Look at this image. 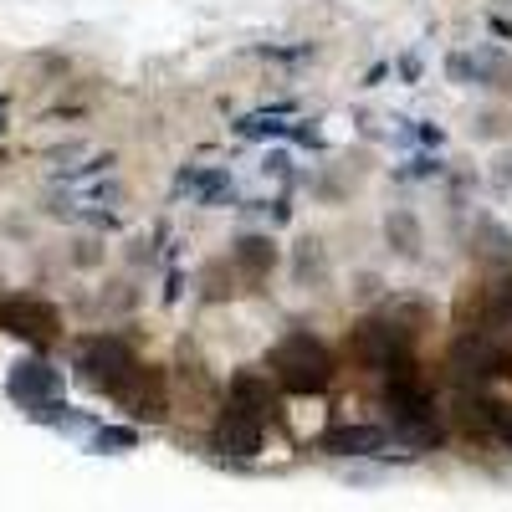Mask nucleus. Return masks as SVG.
Returning <instances> with one entry per match:
<instances>
[{
    "instance_id": "5701e85b",
    "label": "nucleus",
    "mask_w": 512,
    "mask_h": 512,
    "mask_svg": "<svg viewBox=\"0 0 512 512\" xmlns=\"http://www.w3.org/2000/svg\"><path fill=\"white\" fill-rule=\"evenodd\" d=\"M502 6H507V11H512V0H502Z\"/></svg>"
},
{
    "instance_id": "9b49d317",
    "label": "nucleus",
    "mask_w": 512,
    "mask_h": 512,
    "mask_svg": "<svg viewBox=\"0 0 512 512\" xmlns=\"http://www.w3.org/2000/svg\"><path fill=\"white\" fill-rule=\"evenodd\" d=\"M384 446H390V431H379V425H333L323 436L328 456H379Z\"/></svg>"
},
{
    "instance_id": "4468645a",
    "label": "nucleus",
    "mask_w": 512,
    "mask_h": 512,
    "mask_svg": "<svg viewBox=\"0 0 512 512\" xmlns=\"http://www.w3.org/2000/svg\"><path fill=\"white\" fill-rule=\"evenodd\" d=\"M472 262H482V267H512V231L502 221H477L472 226Z\"/></svg>"
},
{
    "instance_id": "20e7f679",
    "label": "nucleus",
    "mask_w": 512,
    "mask_h": 512,
    "mask_svg": "<svg viewBox=\"0 0 512 512\" xmlns=\"http://www.w3.org/2000/svg\"><path fill=\"white\" fill-rule=\"evenodd\" d=\"M134 369H139L134 349H128L123 338H113V333H98V338H88V344L77 349V379L93 384V390H103V395H113Z\"/></svg>"
},
{
    "instance_id": "423d86ee",
    "label": "nucleus",
    "mask_w": 512,
    "mask_h": 512,
    "mask_svg": "<svg viewBox=\"0 0 512 512\" xmlns=\"http://www.w3.org/2000/svg\"><path fill=\"white\" fill-rule=\"evenodd\" d=\"M113 400L134 415V420H164V415H169V374L154 369V364H139V369L113 390Z\"/></svg>"
},
{
    "instance_id": "1a4fd4ad",
    "label": "nucleus",
    "mask_w": 512,
    "mask_h": 512,
    "mask_svg": "<svg viewBox=\"0 0 512 512\" xmlns=\"http://www.w3.org/2000/svg\"><path fill=\"white\" fill-rule=\"evenodd\" d=\"M210 446H216L221 456H256L267 446V425L241 405H226L216 415V425H210Z\"/></svg>"
},
{
    "instance_id": "7ed1b4c3",
    "label": "nucleus",
    "mask_w": 512,
    "mask_h": 512,
    "mask_svg": "<svg viewBox=\"0 0 512 512\" xmlns=\"http://www.w3.org/2000/svg\"><path fill=\"white\" fill-rule=\"evenodd\" d=\"M349 349L359 364L379 369L384 379L395 374H415V354H410V333H400L390 318H364L354 333H349Z\"/></svg>"
},
{
    "instance_id": "0eeeda50",
    "label": "nucleus",
    "mask_w": 512,
    "mask_h": 512,
    "mask_svg": "<svg viewBox=\"0 0 512 512\" xmlns=\"http://www.w3.org/2000/svg\"><path fill=\"white\" fill-rule=\"evenodd\" d=\"M0 328L26 338V344H52L62 333V313L41 297H0Z\"/></svg>"
},
{
    "instance_id": "6e6552de",
    "label": "nucleus",
    "mask_w": 512,
    "mask_h": 512,
    "mask_svg": "<svg viewBox=\"0 0 512 512\" xmlns=\"http://www.w3.org/2000/svg\"><path fill=\"white\" fill-rule=\"evenodd\" d=\"M384 410L395 415V431H420V425H436V400L420 384V374H395L384 379Z\"/></svg>"
},
{
    "instance_id": "4be33fe9",
    "label": "nucleus",
    "mask_w": 512,
    "mask_h": 512,
    "mask_svg": "<svg viewBox=\"0 0 512 512\" xmlns=\"http://www.w3.org/2000/svg\"><path fill=\"white\" fill-rule=\"evenodd\" d=\"M497 441L512 451V405H507V410H502V420H497Z\"/></svg>"
},
{
    "instance_id": "a211bd4d",
    "label": "nucleus",
    "mask_w": 512,
    "mask_h": 512,
    "mask_svg": "<svg viewBox=\"0 0 512 512\" xmlns=\"http://www.w3.org/2000/svg\"><path fill=\"white\" fill-rule=\"evenodd\" d=\"M477 308L487 313V328H512V272L497 277V282L482 292V303H477Z\"/></svg>"
},
{
    "instance_id": "6ab92c4d",
    "label": "nucleus",
    "mask_w": 512,
    "mask_h": 512,
    "mask_svg": "<svg viewBox=\"0 0 512 512\" xmlns=\"http://www.w3.org/2000/svg\"><path fill=\"white\" fill-rule=\"evenodd\" d=\"M139 446V431L134 425H103V431H93V451L113 456V451H134Z\"/></svg>"
},
{
    "instance_id": "ddd939ff",
    "label": "nucleus",
    "mask_w": 512,
    "mask_h": 512,
    "mask_svg": "<svg viewBox=\"0 0 512 512\" xmlns=\"http://www.w3.org/2000/svg\"><path fill=\"white\" fill-rule=\"evenodd\" d=\"M236 267L246 272V277H272V267H277V241L267 236V231H241L236 236Z\"/></svg>"
},
{
    "instance_id": "2eb2a0df",
    "label": "nucleus",
    "mask_w": 512,
    "mask_h": 512,
    "mask_svg": "<svg viewBox=\"0 0 512 512\" xmlns=\"http://www.w3.org/2000/svg\"><path fill=\"white\" fill-rule=\"evenodd\" d=\"M175 190L195 195L200 205H216V200L231 195V175H226V169H185V175L175 180Z\"/></svg>"
},
{
    "instance_id": "f03ea898",
    "label": "nucleus",
    "mask_w": 512,
    "mask_h": 512,
    "mask_svg": "<svg viewBox=\"0 0 512 512\" xmlns=\"http://www.w3.org/2000/svg\"><path fill=\"white\" fill-rule=\"evenodd\" d=\"M451 374H456V384H466V390L492 384V379H507L512 374L507 338L492 333V328H466L456 344H451Z\"/></svg>"
},
{
    "instance_id": "f3484780",
    "label": "nucleus",
    "mask_w": 512,
    "mask_h": 512,
    "mask_svg": "<svg viewBox=\"0 0 512 512\" xmlns=\"http://www.w3.org/2000/svg\"><path fill=\"white\" fill-rule=\"evenodd\" d=\"M292 277L303 282V287H318V282L328 277V251H323L318 236H303V241H297V251H292Z\"/></svg>"
},
{
    "instance_id": "f257e3e1",
    "label": "nucleus",
    "mask_w": 512,
    "mask_h": 512,
    "mask_svg": "<svg viewBox=\"0 0 512 512\" xmlns=\"http://www.w3.org/2000/svg\"><path fill=\"white\" fill-rule=\"evenodd\" d=\"M267 374L272 384H282L287 395H323L333 384V349L323 344L318 333H287L272 344L267 354Z\"/></svg>"
},
{
    "instance_id": "39448f33",
    "label": "nucleus",
    "mask_w": 512,
    "mask_h": 512,
    "mask_svg": "<svg viewBox=\"0 0 512 512\" xmlns=\"http://www.w3.org/2000/svg\"><path fill=\"white\" fill-rule=\"evenodd\" d=\"M6 395L31 415H47L52 405H62V374L47 359H21L6 374Z\"/></svg>"
},
{
    "instance_id": "dca6fc26",
    "label": "nucleus",
    "mask_w": 512,
    "mask_h": 512,
    "mask_svg": "<svg viewBox=\"0 0 512 512\" xmlns=\"http://www.w3.org/2000/svg\"><path fill=\"white\" fill-rule=\"evenodd\" d=\"M384 241H390L400 256H415L425 251V231H420V216H410V210H390V216H384Z\"/></svg>"
},
{
    "instance_id": "f8f14e48",
    "label": "nucleus",
    "mask_w": 512,
    "mask_h": 512,
    "mask_svg": "<svg viewBox=\"0 0 512 512\" xmlns=\"http://www.w3.org/2000/svg\"><path fill=\"white\" fill-rule=\"evenodd\" d=\"M226 405H241V410H251L256 420H267L272 410H277V390L256 374V369H236L231 374V400Z\"/></svg>"
},
{
    "instance_id": "aec40b11",
    "label": "nucleus",
    "mask_w": 512,
    "mask_h": 512,
    "mask_svg": "<svg viewBox=\"0 0 512 512\" xmlns=\"http://www.w3.org/2000/svg\"><path fill=\"white\" fill-rule=\"evenodd\" d=\"M507 128H512V118H507L502 108H487V113L477 118V134H482V139H497V134H507Z\"/></svg>"
},
{
    "instance_id": "9d476101",
    "label": "nucleus",
    "mask_w": 512,
    "mask_h": 512,
    "mask_svg": "<svg viewBox=\"0 0 512 512\" xmlns=\"http://www.w3.org/2000/svg\"><path fill=\"white\" fill-rule=\"evenodd\" d=\"M446 72H451V82H466V88H507V82H512V62L502 52H492V47L451 52Z\"/></svg>"
},
{
    "instance_id": "412c9836",
    "label": "nucleus",
    "mask_w": 512,
    "mask_h": 512,
    "mask_svg": "<svg viewBox=\"0 0 512 512\" xmlns=\"http://www.w3.org/2000/svg\"><path fill=\"white\" fill-rule=\"evenodd\" d=\"M492 185H497L502 195H512V149L492 159Z\"/></svg>"
}]
</instances>
